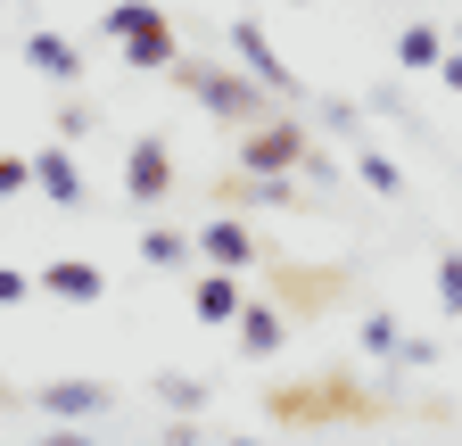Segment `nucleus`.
<instances>
[{
	"label": "nucleus",
	"mask_w": 462,
	"mask_h": 446,
	"mask_svg": "<svg viewBox=\"0 0 462 446\" xmlns=\"http://www.w3.org/2000/svg\"><path fill=\"white\" fill-rule=\"evenodd\" d=\"M380 413L388 405L356 372H298V380L264 388V422H281V430H330V422H380Z\"/></svg>",
	"instance_id": "obj_1"
},
{
	"label": "nucleus",
	"mask_w": 462,
	"mask_h": 446,
	"mask_svg": "<svg viewBox=\"0 0 462 446\" xmlns=\"http://www.w3.org/2000/svg\"><path fill=\"white\" fill-rule=\"evenodd\" d=\"M173 83H182L215 125H231V133H248V125H264V116H281V99L231 59V67H215V59H173Z\"/></svg>",
	"instance_id": "obj_2"
},
{
	"label": "nucleus",
	"mask_w": 462,
	"mask_h": 446,
	"mask_svg": "<svg viewBox=\"0 0 462 446\" xmlns=\"http://www.w3.org/2000/svg\"><path fill=\"white\" fill-rule=\"evenodd\" d=\"M99 33L125 50L133 75H173V59H182V33H173V17L157 9V0H116V9L99 17Z\"/></svg>",
	"instance_id": "obj_3"
},
{
	"label": "nucleus",
	"mask_w": 462,
	"mask_h": 446,
	"mask_svg": "<svg viewBox=\"0 0 462 446\" xmlns=\"http://www.w3.org/2000/svg\"><path fill=\"white\" fill-rule=\"evenodd\" d=\"M306 157H314V133H306L298 107H281V116L248 125V133H240V149H231V165H240V174H298Z\"/></svg>",
	"instance_id": "obj_4"
},
{
	"label": "nucleus",
	"mask_w": 462,
	"mask_h": 446,
	"mask_svg": "<svg viewBox=\"0 0 462 446\" xmlns=\"http://www.w3.org/2000/svg\"><path fill=\"white\" fill-rule=\"evenodd\" d=\"M264 298L289 314V322H314V314H330L338 298H346V265H273L264 273Z\"/></svg>",
	"instance_id": "obj_5"
},
{
	"label": "nucleus",
	"mask_w": 462,
	"mask_h": 446,
	"mask_svg": "<svg viewBox=\"0 0 462 446\" xmlns=\"http://www.w3.org/2000/svg\"><path fill=\"white\" fill-rule=\"evenodd\" d=\"M190 240H199V265H215V273L264 265V232H256L248 215H207V223H190Z\"/></svg>",
	"instance_id": "obj_6"
},
{
	"label": "nucleus",
	"mask_w": 462,
	"mask_h": 446,
	"mask_svg": "<svg viewBox=\"0 0 462 446\" xmlns=\"http://www.w3.org/2000/svg\"><path fill=\"white\" fill-rule=\"evenodd\" d=\"M231 59H240V67H248V75H256V83H264V91H273L281 107L306 91V83H298V67H289L281 50L264 42V25H256V17H231Z\"/></svg>",
	"instance_id": "obj_7"
},
{
	"label": "nucleus",
	"mask_w": 462,
	"mask_h": 446,
	"mask_svg": "<svg viewBox=\"0 0 462 446\" xmlns=\"http://www.w3.org/2000/svg\"><path fill=\"white\" fill-rule=\"evenodd\" d=\"M125 190H133V207H165V199H173V149H165L157 133H141V141L125 149Z\"/></svg>",
	"instance_id": "obj_8"
},
{
	"label": "nucleus",
	"mask_w": 462,
	"mask_h": 446,
	"mask_svg": "<svg viewBox=\"0 0 462 446\" xmlns=\"http://www.w3.org/2000/svg\"><path fill=\"white\" fill-rule=\"evenodd\" d=\"M33 290L58 298V306H99V298H107V273H99L91 256H50V265L33 273Z\"/></svg>",
	"instance_id": "obj_9"
},
{
	"label": "nucleus",
	"mask_w": 462,
	"mask_h": 446,
	"mask_svg": "<svg viewBox=\"0 0 462 446\" xmlns=\"http://www.w3.org/2000/svg\"><path fill=\"white\" fill-rule=\"evenodd\" d=\"M33 405H42L50 422H99V413H116V388H107V380H42Z\"/></svg>",
	"instance_id": "obj_10"
},
{
	"label": "nucleus",
	"mask_w": 462,
	"mask_h": 446,
	"mask_svg": "<svg viewBox=\"0 0 462 446\" xmlns=\"http://www.w3.org/2000/svg\"><path fill=\"white\" fill-rule=\"evenodd\" d=\"M25 67H33V75H50L58 91H75V83H83V50L58 33V25H33V33H25Z\"/></svg>",
	"instance_id": "obj_11"
},
{
	"label": "nucleus",
	"mask_w": 462,
	"mask_h": 446,
	"mask_svg": "<svg viewBox=\"0 0 462 446\" xmlns=\"http://www.w3.org/2000/svg\"><path fill=\"white\" fill-rule=\"evenodd\" d=\"M33 190H42L50 207H83V165H75V149H67V141L33 149Z\"/></svg>",
	"instance_id": "obj_12"
},
{
	"label": "nucleus",
	"mask_w": 462,
	"mask_h": 446,
	"mask_svg": "<svg viewBox=\"0 0 462 446\" xmlns=\"http://www.w3.org/2000/svg\"><path fill=\"white\" fill-rule=\"evenodd\" d=\"M240 306H248V282H240V273L199 265V282H190V314H199V322H240Z\"/></svg>",
	"instance_id": "obj_13"
},
{
	"label": "nucleus",
	"mask_w": 462,
	"mask_h": 446,
	"mask_svg": "<svg viewBox=\"0 0 462 446\" xmlns=\"http://www.w3.org/2000/svg\"><path fill=\"white\" fill-rule=\"evenodd\" d=\"M364 356H380V364H430L438 348H430V339H413L396 314H364Z\"/></svg>",
	"instance_id": "obj_14"
},
{
	"label": "nucleus",
	"mask_w": 462,
	"mask_h": 446,
	"mask_svg": "<svg viewBox=\"0 0 462 446\" xmlns=\"http://www.w3.org/2000/svg\"><path fill=\"white\" fill-rule=\"evenodd\" d=\"M231 330H240V348H248V356H273V348L289 339V314H281L273 298L248 290V306H240V322H231Z\"/></svg>",
	"instance_id": "obj_15"
},
{
	"label": "nucleus",
	"mask_w": 462,
	"mask_h": 446,
	"mask_svg": "<svg viewBox=\"0 0 462 446\" xmlns=\"http://www.w3.org/2000/svg\"><path fill=\"white\" fill-rule=\"evenodd\" d=\"M438 59H446V25H404V33H396V67L438 75Z\"/></svg>",
	"instance_id": "obj_16"
},
{
	"label": "nucleus",
	"mask_w": 462,
	"mask_h": 446,
	"mask_svg": "<svg viewBox=\"0 0 462 446\" xmlns=\"http://www.w3.org/2000/svg\"><path fill=\"white\" fill-rule=\"evenodd\" d=\"M157 405H165V413H207V405H215V388L190 380V372H157Z\"/></svg>",
	"instance_id": "obj_17"
},
{
	"label": "nucleus",
	"mask_w": 462,
	"mask_h": 446,
	"mask_svg": "<svg viewBox=\"0 0 462 446\" xmlns=\"http://www.w3.org/2000/svg\"><path fill=\"white\" fill-rule=\"evenodd\" d=\"M141 256H149V265H190L199 240H190V232H173V223H157V232H141Z\"/></svg>",
	"instance_id": "obj_18"
},
{
	"label": "nucleus",
	"mask_w": 462,
	"mask_h": 446,
	"mask_svg": "<svg viewBox=\"0 0 462 446\" xmlns=\"http://www.w3.org/2000/svg\"><path fill=\"white\" fill-rule=\"evenodd\" d=\"M356 174H364L380 199H404V165H396V157H380V149H356Z\"/></svg>",
	"instance_id": "obj_19"
},
{
	"label": "nucleus",
	"mask_w": 462,
	"mask_h": 446,
	"mask_svg": "<svg viewBox=\"0 0 462 446\" xmlns=\"http://www.w3.org/2000/svg\"><path fill=\"white\" fill-rule=\"evenodd\" d=\"M438 306L462 314V248H438Z\"/></svg>",
	"instance_id": "obj_20"
},
{
	"label": "nucleus",
	"mask_w": 462,
	"mask_h": 446,
	"mask_svg": "<svg viewBox=\"0 0 462 446\" xmlns=\"http://www.w3.org/2000/svg\"><path fill=\"white\" fill-rule=\"evenodd\" d=\"M99 116H91V99H58V141H83Z\"/></svg>",
	"instance_id": "obj_21"
},
{
	"label": "nucleus",
	"mask_w": 462,
	"mask_h": 446,
	"mask_svg": "<svg viewBox=\"0 0 462 446\" xmlns=\"http://www.w3.org/2000/svg\"><path fill=\"white\" fill-rule=\"evenodd\" d=\"M17 190H33V157H9V149H0V199H17Z\"/></svg>",
	"instance_id": "obj_22"
},
{
	"label": "nucleus",
	"mask_w": 462,
	"mask_h": 446,
	"mask_svg": "<svg viewBox=\"0 0 462 446\" xmlns=\"http://www.w3.org/2000/svg\"><path fill=\"white\" fill-rule=\"evenodd\" d=\"M33 298V273H17V265H0V306H25Z\"/></svg>",
	"instance_id": "obj_23"
},
{
	"label": "nucleus",
	"mask_w": 462,
	"mask_h": 446,
	"mask_svg": "<svg viewBox=\"0 0 462 446\" xmlns=\"http://www.w3.org/2000/svg\"><path fill=\"white\" fill-rule=\"evenodd\" d=\"M165 446H207V430H199L190 413H173V422H165Z\"/></svg>",
	"instance_id": "obj_24"
},
{
	"label": "nucleus",
	"mask_w": 462,
	"mask_h": 446,
	"mask_svg": "<svg viewBox=\"0 0 462 446\" xmlns=\"http://www.w3.org/2000/svg\"><path fill=\"white\" fill-rule=\"evenodd\" d=\"M298 174H306V182H338V157H330V149H314V157L298 165Z\"/></svg>",
	"instance_id": "obj_25"
},
{
	"label": "nucleus",
	"mask_w": 462,
	"mask_h": 446,
	"mask_svg": "<svg viewBox=\"0 0 462 446\" xmlns=\"http://www.w3.org/2000/svg\"><path fill=\"white\" fill-rule=\"evenodd\" d=\"M438 83H446V91H462V50H454V42H446V59H438Z\"/></svg>",
	"instance_id": "obj_26"
},
{
	"label": "nucleus",
	"mask_w": 462,
	"mask_h": 446,
	"mask_svg": "<svg viewBox=\"0 0 462 446\" xmlns=\"http://www.w3.org/2000/svg\"><path fill=\"white\" fill-rule=\"evenodd\" d=\"M42 446H91V430H42Z\"/></svg>",
	"instance_id": "obj_27"
},
{
	"label": "nucleus",
	"mask_w": 462,
	"mask_h": 446,
	"mask_svg": "<svg viewBox=\"0 0 462 446\" xmlns=\"http://www.w3.org/2000/svg\"><path fill=\"white\" fill-rule=\"evenodd\" d=\"M9 405H17V388H9V380H0V413H9Z\"/></svg>",
	"instance_id": "obj_28"
},
{
	"label": "nucleus",
	"mask_w": 462,
	"mask_h": 446,
	"mask_svg": "<svg viewBox=\"0 0 462 446\" xmlns=\"http://www.w3.org/2000/svg\"><path fill=\"white\" fill-rule=\"evenodd\" d=\"M446 42H454V50H462V25H446Z\"/></svg>",
	"instance_id": "obj_29"
},
{
	"label": "nucleus",
	"mask_w": 462,
	"mask_h": 446,
	"mask_svg": "<svg viewBox=\"0 0 462 446\" xmlns=\"http://www.w3.org/2000/svg\"><path fill=\"white\" fill-rule=\"evenodd\" d=\"M149 446H165V438H149Z\"/></svg>",
	"instance_id": "obj_30"
}]
</instances>
